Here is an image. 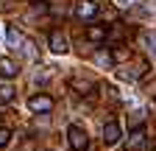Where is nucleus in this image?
Here are the masks:
<instances>
[{"label":"nucleus","instance_id":"nucleus-5","mask_svg":"<svg viewBox=\"0 0 156 151\" xmlns=\"http://www.w3.org/2000/svg\"><path fill=\"white\" fill-rule=\"evenodd\" d=\"M75 14L81 17V20H92V17L98 14V3H92V0H78L75 3Z\"/></svg>","mask_w":156,"mask_h":151},{"label":"nucleus","instance_id":"nucleus-19","mask_svg":"<svg viewBox=\"0 0 156 151\" xmlns=\"http://www.w3.org/2000/svg\"><path fill=\"white\" fill-rule=\"evenodd\" d=\"M153 90H156V79H153V81L148 84V92H153Z\"/></svg>","mask_w":156,"mask_h":151},{"label":"nucleus","instance_id":"nucleus-7","mask_svg":"<svg viewBox=\"0 0 156 151\" xmlns=\"http://www.w3.org/2000/svg\"><path fill=\"white\" fill-rule=\"evenodd\" d=\"M70 87H73V92H78V95H92L95 92V81H89V79H73Z\"/></svg>","mask_w":156,"mask_h":151},{"label":"nucleus","instance_id":"nucleus-1","mask_svg":"<svg viewBox=\"0 0 156 151\" xmlns=\"http://www.w3.org/2000/svg\"><path fill=\"white\" fill-rule=\"evenodd\" d=\"M67 143H70L73 151H87L89 137H87V131H84L81 126H70V129H67Z\"/></svg>","mask_w":156,"mask_h":151},{"label":"nucleus","instance_id":"nucleus-2","mask_svg":"<svg viewBox=\"0 0 156 151\" xmlns=\"http://www.w3.org/2000/svg\"><path fill=\"white\" fill-rule=\"evenodd\" d=\"M126 148L128 151H151V140L145 134V129H134L126 140Z\"/></svg>","mask_w":156,"mask_h":151},{"label":"nucleus","instance_id":"nucleus-17","mask_svg":"<svg viewBox=\"0 0 156 151\" xmlns=\"http://www.w3.org/2000/svg\"><path fill=\"white\" fill-rule=\"evenodd\" d=\"M131 17H136V20L142 17V20H145V17H151V9H148V6H136V9L131 11Z\"/></svg>","mask_w":156,"mask_h":151},{"label":"nucleus","instance_id":"nucleus-13","mask_svg":"<svg viewBox=\"0 0 156 151\" xmlns=\"http://www.w3.org/2000/svg\"><path fill=\"white\" fill-rule=\"evenodd\" d=\"M142 123H145V112H142V109H140V112H136V109L128 112V126H131V131H134V129H142Z\"/></svg>","mask_w":156,"mask_h":151},{"label":"nucleus","instance_id":"nucleus-20","mask_svg":"<svg viewBox=\"0 0 156 151\" xmlns=\"http://www.w3.org/2000/svg\"><path fill=\"white\" fill-rule=\"evenodd\" d=\"M117 3H128V0H117Z\"/></svg>","mask_w":156,"mask_h":151},{"label":"nucleus","instance_id":"nucleus-11","mask_svg":"<svg viewBox=\"0 0 156 151\" xmlns=\"http://www.w3.org/2000/svg\"><path fill=\"white\" fill-rule=\"evenodd\" d=\"M131 59V50L126 48V45H117L114 50H112V62H117V64H123V62H128Z\"/></svg>","mask_w":156,"mask_h":151},{"label":"nucleus","instance_id":"nucleus-15","mask_svg":"<svg viewBox=\"0 0 156 151\" xmlns=\"http://www.w3.org/2000/svg\"><path fill=\"white\" fill-rule=\"evenodd\" d=\"M142 42L148 45V50L156 56V34H142Z\"/></svg>","mask_w":156,"mask_h":151},{"label":"nucleus","instance_id":"nucleus-14","mask_svg":"<svg viewBox=\"0 0 156 151\" xmlns=\"http://www.w3.org/2000/svg\"><path fill=\"white\" fill-rule=\"evenodd\" d=\"M20 48H23V56H25V59H31V62L36 59V48H34V42H31V39H25Z\"/></svg>","mask_w":156,"mask_h":151},{"label":"nucleus","instance_id":"nucleus-18","mask_svg":"<svg viewBox=\"0 0 156 151\" xmlns=\"http://www.w3.org/2000/svg\"><path fill=\"white\" fill-rule=\"evenodd\" d=\"M11 140V129H6V126H0V148H3L6 143Z\"/></svg>","mask_w":156,"mask_h":151},{"label":"nucleus","instance_id":"nucleus-12","mask_svg":"<svg viewBox=\"0 0 156 151\" xmlns=\"http://www.w3.org/2000/svg\"><path fill=\"white\" fill-rule=\"evenodd\" d=\"M87 36H89L92 42H103L109 34H106V28H103V25H89V28H87Z\"/></svg>","mask_w":156,"mask_h":151},{"label":"nucleus","instance_id":"nucleus-9","mask_svg":"<svg viewBox=\"0 0 156 151\" xmlns=\"http://www.w3.org/2000/svg\"><path fill=\"white\" fill-rule=\"evenodd\" d=\"M50 50L53 53H67V39H64L62 31H53L50 34Z\"/></svg>","mask_w":156,"mask_h":151},{"label":"nucleus","instance_id":"nucleus-16","mask_svg":"<svg viewBox=\"0 0 156 151\" xmlns=\"http://www.w3.org/2000/svg\"><path fill=\"white\" fill-rule=\"evenodd\" d=\"M11 98H14V87L3 84V87H0V101H11Z\"/></svg>","mask_w":156,"mask_h":151},{"label":"nucleus","instance_id":"nucleus-6","mask_svg":"<svg viewBox=\"0 0 156 151\" xmlns=\"http://www.w3.org/2000/svg\"><path fill=\"white\" fill-rule=\"evenodd\" d=\"M123 137V131H120V123H114V120H109L106 126H103V143L106 145H114L117 140Z\"/></svg>","mask_w":156,"mask_h":151},{"label":"nucleus","instance_id":"nucleus-8","mask_svg":"<svg viewBox=\"0 0 156 151\" xmlns=\"http://www.w3.org/2000/svg\"><path fill=\"white\" fill-rule=\"evenodd\" d=\"M20 73V67H17V62L14 59H0V79H14V76Z\"/></svg>","mask_w":156,"mask_h":151},{"label":"nucleus","instance_id":"nucleus-10","mask_svg":"<svg viewBox=\"0 0 156 151\" xmlns=\"http://www.w3.org/2000/svg\"><path fill=\"white\" fill-rule=\"evenodd\" d=\"M23 42H25V39H23V34H20V28H17V25H9V28H6V45H9V48H20Z\"/></svg>","mask_w":156,"mask_h":151},{"label":"nucleus","instance_id":"nucleus-3","mask_svg":"<svg viewBox=\"0 0 156 151\" xmlns=\"http://www.w3.org/2000/svg\"><path fill=\"white\" fill-rule=\"evenodd\" d=\"M148 62L145 59H140V62H136L134 64V70H117V76H120V79H126V81H140V79H145V76H148Z\"/></svg>","mask_w":156,"mask_h":151},{"label":"nucleus","instance_id":"nucleus-4","mask_svg":"<svg viewBox=\"0 0 156 151\" xmlns=\"http://www.w3.org/2000/svg\"><path fill=\"white\" fill-rule=\"evenodd\" d=\"M28 109L36 112V115H45V112L53 109V98L50 95H31L28 98Z\"/></svg>","mask_w":156,"mask_h":151}]
</instances>
